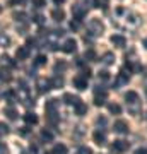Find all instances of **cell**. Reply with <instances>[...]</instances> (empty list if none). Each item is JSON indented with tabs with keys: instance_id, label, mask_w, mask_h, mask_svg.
<instances>
[{
	"instance_id": "cell-1",
	"label": "cell",
	"mask_w": 147,
	"mask_h": 154,
	"mask_svg": "<svg viewBox=\"0 0 147 154\" xmlns=\"http://www.w3.org/2000/svg\"><path fill=\"white\" fill-rule=\"evenodd\" d=\"M125 99H127V105H128V110L132 113H139V94L135 91H128L125 94Z\"/></svg>"
},
{
	"instance_id": "cell-2",
	"label": "cell",
	"mask_w": 147,
	"mask_h": 154,
	"mask_svg": "<svg viewBox=\"0 0 147 154\" xmlns=\"http://www.w3.org/2000/svg\"><path fill=\"white\" fill-rule=\"evenodd\" d=\"M106 98H108V91L104 88L94 89V105L96 106H103L104 103H106Z\"/></svg>"
},
{
	"instance_id": "cell-3",
	"label": "cell",
	"mask_w": 147,
	"mask_h": 154,
	"mask_svg": "<svg viewBox=\"0 0 147 154\" xmlns=\"http://www.w3.org/2000/svg\"><path fill=\"white\" fill-rule=\"evenodd\" d=\"M103 31H104V26L99 19H93L89 22V33L93 36H99V34H103Z\"/></svg>"
},
{
	"instance_id": "cell-4",
	"label": "cell",
	"mask_w": 147,
	"mask_h": 154,
	"mask_svg": "<svg viewBox=\"0 0 147 154\" xmlns=\"http://www.w3.org/2000/svg\"><path fill=\"white\" fill-rule=\"evenodd\" d=\"M36 88H38L39 94H44V93H48L50 89H53V86H51V81L50 79H38Z\"/></svg>"
},
{
	"instance_id": "cell-5",
	"label": "cell",
	"mask_w": 147,
	"mask_h": 154,
	"mask_svg": "<svg viewBox=\"0 0 147 154\" xmlns=\"http://www.w3.org/2000/svg\"><path fill=\"white\" fill-rule=\"evenodd\" d=\"M128 147H130V144L127 140H115L113 146H111V151L113 152H125Z\"/></svg>"
},
{
	"instance_id": "cell-6",
	"label": "cell",
	"mask_w": 147,
	"mask_h": 154,
	"mask_svg": "<svg viewBox=\"0 0 147 154\" xmlns=\"http://www.w3.org/2000/svg\"><path fill=\"white\" fill-rule=\"evenodd\" d=\"M93 139L98 146H104V144H106V132H104L103 128H98V130L93 134Z\"/></svg>"
},
{
	"instance_id": "cell-7",
	"label": "cell",
	"mask_w": 147,
	"mask_h": 154,
	"mask_svg": "<svg viewBox=\"0 0 147 154\" xmlns=\"http://www.w3.org/2000/svg\"><path fill=\"white\" fill-rule=\"evenodd\" d=\"M113 130H115L116 134H128V123H127L125 120H118V122H115Z\"/></svg>"
},
{
	"instance_id": "cell-8",
	"label": "cell",
	"mask_w": 147,
	"mask_h": 154,
	"mask_svg": "<svg viewBox=\"0 0 147 154\" xmlns=\"http://www.w3.org/2000/svg\"><path fill=\"white\" fill-rule=\"evenodd\" d=\"M74 86H75L79 91H84V89H87V77H84V75L74 77Z\"/></svg>"
},
{
	"instance_id": "cell-9",
	"label": "cell",
	"mask_w": 147,
	"mask_h": 154,
	"mask_svg": "<svg viewBox=\"0 0 147 154\" xmlns=\"http://www.w3.org/2000/svg\"><path fill=\"white\" fill-rule=\"evenodd\" d=\"M72 14H74V19H82V17L86 16V9L82 4H75V5L72 7Z\"/></svg>"
},
{
	"instance_id": "cell-10",
	"label": "cell",
	"mask_w": 147,
	"mask_h": 154,
	"mask_svg": "<svg viewBox=\"0 0 147 154\" xmlns=\"http://www.w3.org/2000/svg\"><path fill=\"white\" fill-rule=\"evenodd\" d=\"M62 50L65 51V53H74L77 50V43H75V39L70 38V39H67L65 43H63V46H62Z\"/></svg>"
},
{
	"instance_id": "cell-11",
	"label": "cell",
	"mask_w": 147,
	"mask_h": 154,
	"mask_svg": "<svg viewBox=\"0 0 147 154\" xmlns=\"http://www.w3.org/2000/svg\"><path fill=\"white\" fill-rule=\"evenodd\" d=\"M111 43H113L115 46H118V48H123L127 45V39H125V36H121V34H113V36H111Z\"/></svg>"
},
{
	"instance_id": "cell-12",
	"label": "cell",
	"mask_w": 147,
	"mask_h": 154,
	"mask_svg": "<svg viewBox=\"0 0 147 154\" xmlns=\"http://www.w3.org/2000/svg\"><path fill=\"white\" fill-rule=\"evenodd\" d=\"M16 57H17V60H26L29 57V46H19L16 51Z\"/></svg>"
},
{
	"instance_id": "cell-13",
	"label": "cell",
	"mask_w": 147,
	"mask_h": 154,
	"mask_svg": "<svg viewBox=\"0 0 147 154\" xmlns=\"http://www.w3.org/2000/svg\"><path fill=\"white\" fill-rule=\"evenodd\" d=\"M24 122H26L27 125H36L38 123V115L33 113V111H27L26 115H24Z\"/></svg>"
},
{
	"instance_id": "cell-14",
	"label": "cell",
	"mask_w": 147,
	"mask_h": 154,
	"mask_svg": "<svg viewBox=\"0 0 147 154\" xmlns=\"http://www.w3.org/2000/svg\"><path fill=\"white\" fill-rule=\"evenodd\" d=\"M51 17H53V21L62 22L63 19H65V12L62 11V9H55V11L51 12Z\"/></svg>"
},
{
	"instance_id": "cell-15",
	"label": "cell",
	"mask_w": 147,
	"mask_h": 154,
	"mask_svg": "<svg viewBox=\"0 0 147 154\" xmlns=\"http://www.w3.org/2000/svg\"><path fill=\"white\" fill-rule=\"evenodd\" d=\"M75 113L79 116H84L87 113V105L86 103H82V101H79V103H77L75 105Z\"/></svg>"
},
{
	"instance_id": "cell-16",
	"label": "cell",
	"mask_w": 147,
	"mask_h": 154,
	"mask_svg": "<svg viewBox=\"0 0 147 154\" xmlns=\"http://www.w3.org/2000/svg\"><path fill=\"white\" fill-rule=\"evenodd\" d=\"M63 101H65L67 105H74V106H75L77 103L81 101V99L77 98V96H72V94H69V93H67V94H63Z\"/></svg>"
},
{
	"instance_id": "cell-17",
	"label": "cell",
	"mask_w": 147,
	"mask_h": 154,
	"mask_svg": "<svg viewBox=\"0 0 147 154\" xmlns=\"http://www.w3.org/2000/svg\"><path fill=\"white\" fill-rule=\"evenodd\" d=\"M57 105H58V99H50V101H46L44 110L46 111H57Z\"/></svg>"
},
{
	"instance_id": "cell-18",
	"label": "cell",
	"mask_w": 147,
	"mask_h": 154,
	"mask_svg": "<svg viewBox=\"0 0 147 154\" xmlns=\"http://www.w3.org/2000/svg\"><path fill=\"white\" fill-rule=\"evenodd\" d=\"M108 110H109V113H113V115H120L121 113V106L116 105V103H111V105H108Z\"/></svg>"
},
{
	"instance_id": "cell-19",
	"label": "cell",
	"mask_w": 147,
	"mask_h": 154,
	"mask_svg": "<svg viewBox=\"0 0 147 154\" xmlns=\"http://www.w3.org/2000/svg\"><path fill=\"white\" fill-rule=\"evenodd\" d=\"M4 113H5L7 118H11V120H16V118H17V111L14 110V108H11V106H9V108H5V110H4Z\"/></svg>"
},
{
	"instance_id": "cell-20",
	"label": "cell",
	"mask_w": 147,
	"mask_h": 154,
	"mask_svg": "<svg viewBox=\"0 0 147 154\" xmlns=\"http://www.w3.org/2000/svg\"><path fill=\"white\" fill-rule=\"evenodd\" d=\"M53 154H67V146L63 144H57L53 147Z\"/></svg>"
},
{
	"instance_id": "cell-21",
	"label": "cell",
	"mask_w": 147,
	"mask_h": 154,
	"mask_svg": "<svg viewBox=\"0 0 147 154\" xmlns=\"http://www.w3.org/2000/svg\"><path fill=\"white\" fill-rule=\"evenodd\" d=\"M11 79H12L11 72H9V70H4V69H0V81H5V82H9Z\"/></svg>"
},
{
	"instance_id": "cell-22",
	"label": "cell",
	"mask_w": 147,
	"mask_h": 154,
	"mask_svg": "<svg viewBox=\"0 0 147 154\" xmlns=\"http://www.w3.org/2000/svg\"><path fill=\"white\" fill-rule=\"evenodd\" d=\"M115 62V55L113 53H104V57H103V63H106V65H111V63H113Z\"/></svg>"
},
{
	"instance_id": "cell-23",
	"label": "cell",
	"mask_w": 147,
	"mask_h": 154,
	"mask_svg": "<svg viewBox=\"0 0 147 154\" xmlns=\"http://www.w3.org/2000/svg\"><path fill=\"white\" fill-rule=\"evenodd\" d=\"M84 57H86V60H91V62H96V51L94 50H87L86 53H84Z\"/></svg>"
},
{
	"instance_id": "cell-24",
	"label": "cell",
	"mask_w": 147,
	"mask_h": 154,
	"mask_svg": "<svg viewBox=\"0 0 147 154\" xmlns=\"http://www.w3.org/2000/svg\"><path fill=\"white\" fill-rule=\"evenodd\" d=\"M41 139L43 140H53V134L50 132V130H46V128H43L41 130Z\"/></svg>"
},
{
	"instance_id": "cell-25",
	"label": "cell",
	"mask_w": 147,
	"mask_h": 154,
	"mask_svg": "<svg viewBox=\"0 0 147 154\" xmlns=\"http://www.w3.org/2000/svg\"><path fill=\"white\" fill-rule=\"evenodd\" d=\"M44 63H46V57H44V55H38V57H36V60H34V65L41 67V65H44Z\"/></svg>"
},
{
	"instance_id": "cell-26",
	"label": "cell",
	"mask_w": 147,
	"mask_h": 154,
	"mask_svg": "<svg viewBox=\"0 0 147 154\" xmlns=\"http://www.w3.org/2000/svg\"><path fill=\"white\" fill-rule=\"evenodd\" d=\"M70 29L72 31H79V29H81V19H74V21L70 22Z\"/></svg>"
},
{
	"instance_id": "cell-27",
	"label": "cell",
	"mask_w": 147,
	"mask_h": 154,
	"mask_svg": "<svg viewBox=\"0 0 147 154\" xmlns=\"http://www.w3.org/2000/svg\"><path fill=\"white\" fill-rule=\"evenodd\" d=\"M14 19L19 21V22L26 21V14H24V12H14Z\"/></svg>"
},
{
	"instance_id": "cell-28",
	"label": "cell",
	"mask_w": 147,
	"mask_h": 154,
	"mask_svg": "<svg viewBox=\"0 0 147 154\" xmlns=\"http://www.w3.org/2000/svg\"><path fill=\"white\" fill-rule=\"evenodd\" d=\"M2 63H4V65H9V67H16V63H14V62H12L7 55L2 57Z\"/></svg>"
},
{
	"instance_id": "cell-29",
	"label": "cell",
	"mask_w": 147,
	"mask_h": 154,
	"mask_svg": "<svg viewBox=\"0 0 147 154\" xmlns=\"http://www.w3.org/2000/svg\"><path fill=\"white\" fill-rule=\"evenodd\" d=\"M62 84H63V79H62V77H60V79H58V77H55L53 81H51V86H53V88H60Z\"/></svg>"
},
{
	"instance_id": "cell-30",
	"label": "cell",
	"mask_w": 147,
	"mask_h": 154,
	"mask_svg": "<svg viewBox=\"0 0 147 154\" xmlns=\"http://www.w3.org/2000/svg\"><path fill=\"white\" fill-rule=\"evenodd\" d=\"M9 134V127L5 123H0V135H7Z\"/></svg>"
},
{
	"instance_id": "cell-31",
	"label": "cell",
	"mask_w": 147,
	"mask_h": 154,
	"mask_svg": "<svg viewBox=\"0 0 147 154\" xmlns=\"http://www.w3.org/2000/svg\"><path fill=\"white\" fill-rule=\"evenodd\" d=\"M99 79H103V81H108V79H109V72L101 70V72H99Z\"/></svg>"
},
{
	"instance_id": "cell-32",
	"label": "cell",
	"mask_w": 147,
	"mask_h": 154,
	"mask_svg": "<svg viewBox=\"0 0 147 154\" xmlns=\"http://www.w3.org/2000/svg\"><path fill=\"white\" fill-rule=\"evenodd\" d=\"M77 154H93V151L89 147H81L79 151H77Z\"/></svg>"
},
{
	"instance_id": "cell-33",
	"label": "cell",
	"mask_w": 147,
	"mask_h": 154,
	"mask_svg": "<svg viewBox=\"0 0 147 154\" xmlns=\"http://www.w3.org/2000/svg\"><path fill=\"white\" fill-rule=\"evenodd\" d=\"M0 154H9V149L4 142H0Z\"/></svg>"
},
{
	"instance_id": "cell-34",
	"label": "cell",
	"mask_w": 147,
	"mask_h": 154,
	"mask_svg": "<svg viewBox=\"0 0 147 154\" xmlns=\"http://www.w3.org/2000/svg\"><path fill=\"white\" fill-rule=\"evenodd\" d=\"M58 70H65V63H63V62L55 65V72H58Z\"/></svg>"
},
{
	"instance_id": "cell-35",
	"label": "cell",
	"mask_w": 147,
	"mask_h": 154,
	"mask_svg": "<svg viewBox=\"0 0 147 154\" xmlns=\"http://www.w3.org/2000/svg\"><path fill=\"white\" fill-rule=\"evenodd\" d=\"M33 5H36V7L44 5V0H33Z\"/></svg>"
},
{
	"instance_id": "cell-36",
	"label": "cell",
	"mask_w": 147,
	"mask_h": 154,
	"mask_svg": "<svg viewBox=\"0 0 147 154\" xmlns=\"http://www.w3.org/2000/svg\"><path fill=\"white\" fill-rule=\"evenodd\" d=\"M82 75L89 79V77H91V70H89V69H84V72H82Z\"/></svg>"
},
{
	"instance_id": "cell-37",
	"label": "cell",
	"mask_w": 147,
	"mask_h": 154,
	"mask_svg": "<svg viewBox=\"0 0 147 154\" xmlns=\"http://www.w3.org/2000/svg\"><path fill=\"white\" fill-rule=\"evenodd\" d=\"M135 154H147V149H139Z\"/></svg>"
},
{
	"instance_id": "cell-38",
	"label": "cell",
	"mask_w": 147,
	"mask_h": 154,
	"mask_svg": "<svg viewBox=\"0 0 147 154\" xmlns=\"http://www.w3.org/2000/svg\"><path fill=\"white\" fill-rule=\"evenodd\" d=\"M27 132H29V130H27V127H24V128L21 130V134H22V135H27Z\"/></svg>"
},
{
	"instance_id": "cell-39",
	"label": "cell",
	"mask_w": 147,
	"mask_h": 154,
	"mask_svg": "<svg viewBox=\"0 0 147 154\" xmlns=\"http://www.w3.org/2000/svg\"><path fill=\"white\" fill-rule=\"evenodd\" d=\"M98 123H101V125H104V123H106V118H98Z\"/></svg>"
},
{
	"instance_id": "cell-40",
	"label": "cell",
	"mask_w": 147,
	"mask_h": 154,
	"mask_svg": "<svg viewBox=\"0 0 147 154\" xmlns=\"http://www.w3.org/2000/svg\"><path fill=\"white\" fill-rule=\"evenodd\" d=\"M55 4H58V5H60V4H63V2H65V0H53Z\"/></svg>"
},
{
	"instance_id": "cell-41",
	"label": "cell",
	"mask_w": 147,
	"mask_h": 154,
	"mask_svg": "<svg viewBox=\"0 0 147 154\" xmlns=\"http://www.w3.org/2000/svg\"><path fill=\"white\" fill-rule=\"evenodd\" d=\"M144 46H145V48H147V38L144 39Z\"/></svg>"
},
{
	"instance_id": "cell-42",
	"label": "cell",
	"mask_w": 147,
	"mask_h": 154,
	"mask_svg": "<svg viewBox=\"0 0 147 154\" xmlns=\"http://www.w3.org/2000/svg\"><path fill=\"white\" fill-rule=\"evenodd\" d=\"M0 12H2V7H0Z\"/></svg>"
}]
</instances>
